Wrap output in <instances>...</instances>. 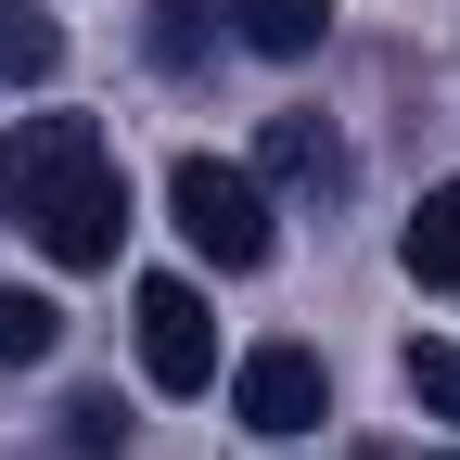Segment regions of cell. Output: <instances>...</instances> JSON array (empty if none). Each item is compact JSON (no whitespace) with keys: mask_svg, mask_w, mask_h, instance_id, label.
I'll return each instance as SVG.
<instances>
[{"mask_svg":"<svg viewBox=\"0 0 460 460\" xmlns=\"http://www.w3.org/2000/svg\"><path fill=\"white\" fill-rule=\"evenodd\" d=\"M51 345H65V307H51V295H0V371L51 358Z\"/></svg>","mask_w":460,"mask_h":460,"instance_id":"9c48e42d","label":"cell"},{"mask_svg":"<svg viewBox=\"0 0 460 460\" xmlns=\"http://www.w3.org/2000/svg\"><path fill=\"white\" fill-rule=\"evenodd\" d=\"M256 180H295V192H345V141L320 115H269L256 128Z\"/></svg>","mask_w":460,"mask_h":460,"instance_id":"5b68a950","label":"cell"},{"mask_svg":"<svg viewBox=\"0 0 460 460\" xmlns=\"http://www.w3.org/2000/svg\"><path fill=\"white\" fill-rule=\"evenodd\" d=\"M166 217H180V243L205 269H269V180L256 166H230V154H180L166 166Z\"/></svg>","mask_w":460,"mask_h":460,"instance_id":"7a4b0ae2","label":"cell"},{"mask_svg":"<svg viewBox=\"0 0 460 460\" xmlns=\"http://www.w3.org/2000/svg\"><path fill=\"white\" fill-rule=\"evenodd\" d=\"M0 217H26L51 269H115V243H128V180H115L90 115H13L0 128Z\"/></svg>","mask_w":460,"mask_h":460,"instance_id":"6da1fadb","label":"cell"},{"mask_svg":"<svg viewBox=\"0 0 460 460\" xmlns=\"http://www.w3.org/2000/svg\"><path fill=\"white\" fill-rule=\"evenodd\" d=\"M410 396H422L435 422H460V345H447V332H422V345H410Z\"/></svg>","mask_w":460,"mask_h":460,"instance_id":"30bf717a","label":"cell"},{"mask_svg":"<svg viewBox=\"0 0 460 460\" xmlns=\"http://www.w3.org/2000/svg\"><path fill=\"white\" fill-rule=\"evenodd\" d=\"M51 65H65V26L39 0H0V90H39Z\"/></svg>","mask_w":460,"mask_h":460,"instance_id":"ba28073f","label":"cell"},{"mask_svg":"<svg viewBox=\"0 0 460 460\" xmlns=\"http://www.w3.org/2000/svg\"><path fill=\"white\" fill-rule=\"evenodd\" d=\"M435 460H460V447H435Z\"/></svg>","mask_w":460,"mask_h":460,"instance_id":"7c38bea8","label":"cell"},{"mask_svg":"<svg viewBox=\"0 0 460 460\" xmlns=\"http://www.w3.org/2000/svg\"><path fill=\"white\" fill-rule=\"evenodd\" d=\"M128 320H141V371H154V396H205V384H217V320H205L192 281H141Z\"/></svg>","mask_w":460,"mask_h":460,"instance_id":"3957f363","label":"cell"},{"mask_svg":"<svg viewBox=\"0 0 460 460\" xmlns=\"http://www.w3.org/2000/svg\"><path fill=\"white\" fill-rule=\"evenodd\" d=\"M230 39L269 51V65H307V51L332 39V0H230Z\"/></svg>","mask_w":460,"mask_h":460,"instance_id":"8992f818","label":"cell"},{"mask_svg":"<svg viewBox=\"0 0 460 460\" xmlns=\"http://www.w3.org/2000/svg\"><path fill=\"white\" fill-rule=\"evenodd\" d=\"M115 435H128V410H115V396H77V410H65V447H77V460H102Z\"/></svg>","mask_w":460,"mask_h":460,"instance_id":"8fae6325","label":"cell"},{"mask_svg":"<svg viewBox=\"0 0 460 460\" xmlns=\"http://www.w3.org/2000/svg\"><path fill=\"white\" fill-rule=\"evenodd\" d=\"M410 281L422 295H460V180H435L422 217H410Z\"/></svg>","mask_w":460,"mask_h":460,"instance_id":"52a82bcc","label":"cell"},{"mask_svg":"<svg viewBox=\"0 0 460 460\" xmlns=\"http://www.w3.org/2000/svg\"><path fill=\"white\" fill-rule=\"evenodd\" d=\"M230 410H243L256 435H320L332 422V371L307 358V345H256V358L230 371Z\"/></svg>","mask_w":460,"mask_h":460,"instance_id":"277c9868","label":"cell"}]
</instances>
